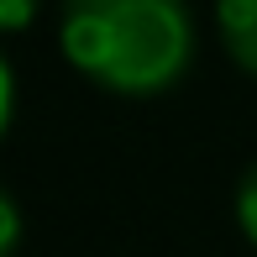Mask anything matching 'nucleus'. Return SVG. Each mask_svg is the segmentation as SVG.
Segmentation results:
<instances>
[{
	"instance_id": "1",
	"label": "nucleus",
	"mask_w": 257,
	"mask_h": 257,
	"mask_svg": "<svg viewBox=\"0 0 257 257\" xmlns=\"http://www.w3.org/2000/svg\"><path fill=\"white\" fill-rule=\"evenodd\" d=\"M63 58L110 95H163L194 63L189 0H63Z\"/></svg>"
},
{
	"instance_id": "2",
	"label": "nucleus",
	"mask_w": 257,
	"mask_h": 257,
	"mask_svg": "<svg viewBox=\"0 0 257 257\" xmlns=\"http://www.w3.org/2000/svg\"><path fill=\"white\" fill-rule=\"evenodd\" d=\"M215 27L226 53L257 79V0H215Z\"/></svg>"
},
{
	"instance_id": "3",
	"label": "nucleus",
	"mask_w": 257,
	"mask_h": 257,
	"mask_svg": "<svg viewBox=\"0 0 257 257\" xmlns=\"http://www.w3.org/2000/svg\"><path fill=\"white\" fill-rule=\"evenodd\" d=\"M236 226H241V236L257 247V158L241 168V179H236Z\"/></svg>"
},
{
	"instance_id": "4",
	"label": "nucleus",
	"mask_w": 257,
	"mask_h": 257,
	"mask_svg": "<svg viewBox=\"0 0 257 257\" xmlns=\"http://www.w3.org/2000/svg\"><path fill=\"white\" fill-rule=\"evenodd\" d=\"M21 236H27V215H21L16 194H11L6 184H0V257H16Z\"/></svg>"
},
{
	"instance_id": "5",
	"label": "nucleus",
	"mask_w": 257,
	"mask_h": 257,
	"mask_svg": "<svg viewBox=\"0 0 257 257\" xmlns=\"http://www.w3.org/2000/svg\"><path fill=\"white\" fill-rule=\"evenodd\" d=\"M42 0H0V32H27L37 21Z\"/></svg>"
},
{
	"instance_id": "6",
	"label": "nucleus",
	"mask_w": 257,
	"mask_h": 257,
	"mask_svg": "<svg viewBox=\"0 0 257 257\" xmlns=\"http://www.w3.org/2000/svg\"><path fill=\"white\" fill-rule=\"evenodd\" d=\"M11 121H16V68L0 53V137L11 132Z\"/></svg>"
}]
</instances>
